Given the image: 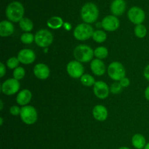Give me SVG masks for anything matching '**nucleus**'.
<instances>
[{"label": "nucleus", "mask_w": 149, "mask_h": 149, "mask_svg": "<svg viewBox=\"0 0 149 149\" xmlns=\"http://www.w3.org/2000/svg\"><path fill=\"white\" fill-rule=\"evenodd\" d=\"M20 117L22 122L28 125H32L38 119V113L36 109L32 106H25L21 108Z\"/></svg>", "instance_id": "6"}, {"label": "nucleus", "mask_w": 149, "mask_h": 149, "mask_svg": "<svg viewBox=\"0 0 149 149\" xmlns=\"http://www.w3.org/2000/svg\"><path fill=\"white\" fill-rule=\"evenodd\" d=\"M20 88V84L18 80L10 78L4 81L1 84V90L6 95H13L16 94Z\"/></svg>", "instance_id": "8"}, {"label": "nucleus", "mask_w": 149, "mask_h": 149, "mask_svg": "<svg viewBox=\"0 0 149 149\" xmlns=\"http://www.w3.org/2000/svg\"><path fill=\"white\" fill-rule=\"evenodd\" d=\"M32 98L31 92L27 89L21 90L16 96V103L21 106H28Z\"/></svg>", "instance_id": "18"}, {"label": "nucleus", "mask_w": 149, "mask_h": 149, "mask_svg": "<svg viewBox=\"0 0 149 149\" xmlns=\"http://www.w3.org/2000/svg\"><path fill=\"white\" fill-rule=\"evenodd\" d=\"M3 122H4V119H3V118L1 116V117H0V125H1V126L3 125Z\"/></svg>", "instance_id": "37"}, {"label": "nucleus", "mask_w": 149, "mask_h": 149, "mask_svg": "<svg viewBox=\"0 0 149 149\" xmlns=\"http://www.w3.org/2000/svg\"><path fill=\"white\" fill-rule=\"evenodd\" d=\"M102 29L106 31L113 32L117 30L120 26V21L116 16L107 15L101 21Z\"/></svg>", "instance_id": "11"}, {"label": "nucleus", "mask_w": 149, "mask_h": 149, "mask_svg": "<svg viewBox=\"0 0 149 149\" xmlns=\"http://www.w3.org/2000/svg\"><path fill=\"white\" fill-rule=\"evenodd\" d=\"M80 81L85 87H92V86H94V84L96 82L94 77L88 74H84L80 78Z\"/></svg>", "instance_id": "25"}, {"label": "nucleus", "mask_w": 149, "mask_h": 149, "mask_svg": "<svg viewBox=\"0 0 149 149\" xmlns=\"http://www.w3.org/2000/svg\"><path fill=\"white\" fill-rule=\"evenodd\" d=\"M80 16L84 23L92 24L97 21L99 16V10L97 5L93 2H87L81 7Z\"/></svg>", "instance_id": "2"}, {"label": "nucleus", "mask_w": 149, "mask_h": 149, "mask_svg": "<svg viewBox=\"0 0 149 149\" xmlns=\"http://www.w3.org/2000/svg\"><path fill=\"white\" fill-rule=\"evenodd\" d=\"M144 95H145L146 99L149 101V85L146 88L145 92H144Z\"/></svg>", "instance_id": "35"}, {"label": "nucleus", "mask_w": 149, "mask_h": 149, "mask_svg": "<svg viewBox=\"0 0 149 149\" xmlns=\"http://www.w3.org/2000/svg\"><path fill=\"white\" fill-rule=\"evenodd\" d=\"M35 43L41 48H47L53 42V35L47 29H41L35 34Z\"/></svg>", "instance_id": "7"}, {"label": "nucleus", "mask_w": 149, "mask_h": 149, "mask_svg": "<svg viewBox=\"0 0 149 149\" xmlns=\"http://www.w3.org/2000/svg\"><path fill=\"white\" fill-rule=\"evenodd\" d=\"M15 28L10 20H2L0 23V36L1 37H8L13 34Z\"/></svg>", "instance_id": "19"}, {"label": "nucleus", "mask_w": 149, "mask_h": 149, "mask_svg": "<svg viewBox=\"0 0 149 149\" xmlns=\"http://www.w3.org/2000/svg\"><path fill=\"white\" fill-rule=\"evenodd\" d=\"M111 12L114 16H120L126 10V2L125 0H113L111 4Z\"/></svg>", "instance_id": "17"}, {"label": "nucleus", "mask_w": 149, "mask_h": 149, "mask_svg": "<svg viewBox=\"0 0 149 149\" xmlns=\"http://www.w3.org/2000/svg\"><path fill=\"white\" fill-rule=\"evenodd\" d=\"M119 83H120V84L122 85V87H123V88H126V87H128L130 86V79L128 78H127L126 77H124L122 79H121L120 81H119Z\"/></svg>", "instance_id": "32"}, {"label": "nucleus", "mask_w": 149, "mask_h": 149, "mask_svg": "<svg viewBox=\"0 0 149 149\" xmlns=\"http://www.w3.org/2000/svg\"><path fill=\"white\" fill-rule=\"evenodd\" d=\"M13 78L15 79L20 80L23 79L25 77V74H26V71H25V69L23 68V67L18 66L17 68H16L15 69L13 70Z\"/></svg>", "instance_id": "28"}, {"label": "nucleus", "mask_w": 149, "mask_h": 149, "mask_svg": "<svg viewBox=\"0 0 149 149\" xmlns=\"http://www.w3.org/2000/svg\"><path fill=\"white\" fill-rule=\"evenodd\" d=\"M108 55H109V50L105 47H98L94 50V56L97 59H105V58H107Z\"/></svg>", "instance_id": "24"}, {"label": "nucleus", "mask_w": 149, "mask_h": 149, "mask_svg": "<svg viewBox=\"0 0 149 149\" xmlns=\"http://www.w3.org/2000/svg\"><path fill=\"white\" fill-rule=\"evenodd\" d=\"M19 64H20V61H19L17 57H12V58H10L7 61V63H6V65H7V68L13 70L17 68Z\"/></svg>", "instance_id": "29"}, {"label": "nucleus", "mask_w": 149, "mask_h": 149, "mask_svg": "<svg viewBox=\"0 0 149 149\" xmlns=\"http://www.w3.org/2000/svg\"><path fill=\"white\" fill-rule=\"evenodd\" d=\"M33 74L35 77L39 79L45 80L47 79L48 77H49L50 74V71L49 68L46 64L42 63H38L33 67Z\"/></svg>", "instance_id": "14"}, {"label": "nucleus", "mask_w": 149, "mask_h": 149, "mask_svg": "<svg viewBox=\"0 0 149 149\" xmlns=\"http://www.w3.org/2000/svg\"><path fill=\"white\" fill-rule=\"evenodd\" d=\"M118 149H130V148H128V147H126V146H122V147H120Z\"/></svg>", "instance_id": "38"}, {"label": "nucleus", "mask_w": 149, "mask_h": 149, "mask_svg": "<svg viewBox=\"0 0 149 149\" xmlns=\"http://www.w3.org/2000/svg\"><path fill=\"white\" fill-rule=\"evenodd\" d=\"M74 56L76 61L81 63H85L93 61L94 50L88 45H79L74 48Z\"/></svg>", "instance_id": "3"}, {"label": "nucleus", "mask_w": 149, "mask_h": 149, "mask_svg": "<svg viewBox=\"0 0 149 149\" xmlns=\"http://www.w3.org/2000/svg\"><path fill=\"white\" fill-rule=\"evenodd\" d=\"M90 69L93 74L97 77H101L104 75L106 71V67L102 60L93 59L90 63Z\"/></svg>", "instance_id": "15"}, {"label": "nucleus", "mask_w": 149, "mask_h": 149, "mask_svg": "<svg viewBox=\"0 0 149 149\" xmlns=\"http://www.w3.org/2000/svg\"><path fill=\"white\" fill-rule=\"evenodd\" d=\"M93 116L98 122H104L107 119L109 112L107 109L103 105H96L93 109Z\"/></svg>", "instance_id": "16"}, {"label": "nucleus", "mask_w": 149, "mask_h": 149, "mask_svg": "<svg viewBox=\"0 0 149 149\" xmlns=\"http://www.w3.org/2000/svg\"><path fill=\"white\" fill-rule=\"evenodd\" d=\"M147 144L146 138L141 134H135L132 138V145L136 149H144Z\"/></svg>", "instance_id": "20"}, {"label": "nucleus", "mask_w": 149, "mask_h": 149, "mask_svg": "<svg viewBox=\"0 0 149 149\" xmlns=\"http://www.w3.org/2000/svg\"><path fill=\"white\" fill-rule=\"evenodd\" d=\"M147 29L143 24L137 25L134 29V33L139 39H143L147 35Z\"/></svg>", "instance_id": "26"}, {"label": "nucleus", "mask_w": 149, "mask_h": 149, "mask_svg": "<svg viewBox=\"0 0 149 149\" xmlns=\"http://www.w3.org/2000/svg\"><path fill=\"white\" fill-rule=\"evenodd\" d=\"M0 73H1V74H0L1 78L4 77L6 74V66L3 63H0Z\"/></svg>", "instance_id": "33"}, {"label": "nucleus", "mask_w": 149, "mask_h": 149, "mask_svg": "<svg viewBox=\"0 0 149 149\" xmlns=\"http://www.w3.org/2000/svg\"><path fill=\"white\" fill-rule=\"evenodd\" d=\"M35 36L31 32H25L20 36V42L25 45H30L34 42Z\"/></svg>", "instance_id": "27"}, {"label": "nucleus", "mask_w": 149, "mask_h": 149, "mask_svg": "<svg viewBox=\"0 0 149 149\" xmlns=\"http://www.w3.org/2000/svg\"><path fill=\"white\" fill-rule=\"evenodd\" d=\"M19 26L20 29L25 32H31L33 29V23L31 20L27 17H23L19 22Z\"/></svg>", "instance_id": "22"}, {"label": "nucleus", "mask_w": 149, "mask_h": 149, "mask_svg": "<svg viewBox=\"0 0 149 149\" xmlns=\"http://www.w3.org/2000/svg\"><path fill=\"white\" fill-rule=\"evenodd\" d=\"M21 108L17 106H13L10 108V113L13 116H18L20 114Z\"/></svg>", "instance_id": "31"}, {"label": "nucleus", "mask_w": 149, "mask_h": 149, "mask_svg": "<svg viewBox=\"0 0 149 149\" xmlns=\"http://www.w3.org/2000/svg\"><path fill=\"white\" fill-rule=\"evenodd\" d=\"M66 71L71 78L79 79L84 75V68L81 63L74 60L67 64Z\"/></svg>", "instance_id": "9"}, {"label": "nucleus", "mask_w": 149, "mask_h": 149, "mask_svg": "<svg viewBox=\"0 0 149 149\" xmlns=\"http://www.w3.org/2000/svg\"><path fill=\"white\" fill-rule=\"evenodd\" d=\"M47 25L49 29L56 30V29H61L63 26L64 22L63 20L59 16H53L48 19L47 21Z\"/></svg>", "instance_id": "21"}, {"label": "nucleus", "mask_w": 149, "mask_h": 149, "mask_svg": "<svg viewBox=\"0 0 149 149\" xmlns=\"http://www.w3.org/2000/svg\"><path fill=\"white\" fill-rule=\"evenodd\" d=\"M143 76L149 82V64L145 67L143 70Z\"/></svg>", "instance_id": "34"}, {"label": "nucleus", "mask_w": 149, "mask_h": 149, "mask_svg": "<svg viewBox=\"0 0 149 149\" xmlns=\"http://www.w3.org/2000/svg\"><path fill=\"white\" fill-rule=\"evenodd\" d=\"M3 106H4V104H3V101L2 100H0V110H2L3 109Z\"/></svg>", "instance_id": "36"}, {"label": "nucleus", "mask_w": 149, "mask_h": 149, "mask_svg": "<svg viewBox=\"0 0 149 149\" xmlns=\"http://www.w3.org/2000/svg\"><path fill=\"white\" fill-rule=\"evenodd\" d=\"M122 88H123V87H122V85L120 84L119 81H115L114 83H113V84L111 85L110 92L112 94H119V93L122 92Z\"/></svg>", "instance_id": "30"}, {"label": "nucleus", "mask_w": 149, "mask_h": 149, "mask_svg": "<svg viewBox=\"0 0 149 149\" xmlns=\"http://www.w3.org/2000/svg\"><path fill=\"white\" fill-rule=\"evenodd\" d=\"M144 149H149V143H147V144L146 145L145 148H144Z\"/></svg>", "instance_id": "39"}, {"label": "nucleus", "mask_w": 149, "mask_h": 149, "mask_svg": "<svg viewBox=\"0 0 149 149\" xmlns=\"http://www.w3.org/2000/svg\"><path fill=\"white\" fill-rule=\"evenodd\" d=\"M24 13L25 10L23 5L17 1L10 3L5 10L7 19L13 23H19L20 20L24 17Z\"/></svg>", "instance_id": "1"}, {"label": "nucleus", "mask_w": 149, "mask_h": 149, "mask_svg": "<svg viewBox=\"0 0 149 149\" xmlns=\"http://www.w3.org/2000/svg\"><path fill=\"white\" fill-rule=\"evenodd\" d=\"M95 31L93 30V26L90 24L82 23L77 25L74 29L73 35L77 40L85 41L93 36Z\"/></svg>", "instance_id": "4"}, {"label": "nucleus", "mask_w": 149, "mask_h": 149, "mask_svg": "<svg viewBox=\"0 0 149 149\" xmlns=\"http://www.w3.org/2000/svg\"><path fill=\"white\" fill-rule=\"evenodd\" d=\"M93 93L97 98L104 100L109 97L111 93L110 87L104 81H97L93 86Z\"/></svg>", "instance_id": "12"}, {"label": "nucleus", "mask_w": 149, "mask_h": 149, "mask_svg": "<svg viewBox=\"0 0 149 149\" xmlns=\"http://www.w3.org/2000/svg\"><path fill=\"white\" fill-rule=\"evenodd\" d=\"M17 58L20 63L24 65L32 64L36 60V54L32 49L29 48L22 49L17 54Z\"/></svg>", "instance_id": "13"}, {"label": "nucleus", "mask_w": 149, "mask_h": 149, "mask_svg": "<svg viewBox=\"0 0 149 149\" xmlns=\"http://www.w3.org/2000/svg\"><path fill=\"white\" fill-rule=\"evenodd\" d=\"M92 38L97 43H103L104 42H106V39H107V34L105 31L96 30L93 33Z\"/></svg>", "instance_id": "23"}, {"label": "nucleus", "mask_w": 149, "mask_h": 149, "mask_svg": "<svg viewBox=\"0 0 149 149\" xmlns=\"http://www.w3.org/2000/svg\"><path fill=\"white\" fill-rule=\"evenodd\" d=\"M107 73L109 77L112 80L119 81L121 79L125 77L126 70L125 67L119 61H113L109 64L107 68Z\"/></svg>", "instance_id": "5"}, {"label": "nucleus", "mask_w": 149, "mask_h": 149, "mask_svg": "<svg viewBox=\"0 0 149 149\" xmlns=\"http://www.w3.org/2000/svg\"><path fill=\"white\" fill-rule=\"evenodd\" d=\"M128 19L133 24H143L146 19V13L143 9L139 7H132L128 10Z\"/></svg>", "instance_id": "10"}]
</instances>
